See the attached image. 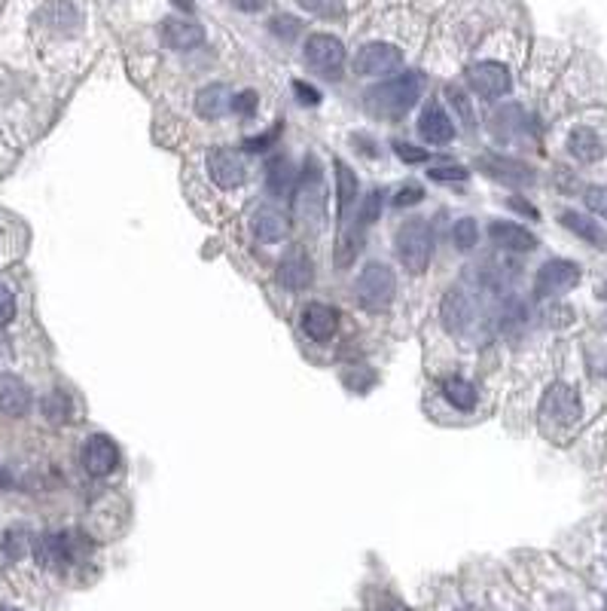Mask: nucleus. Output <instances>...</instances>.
<instances>
[{
	"label": "nucleus",
	"mask_w": 607,
	"mask_h": 611,
	"mask_svg": "<svg viewBox=\"0 0 607 611\" xmlns=\"http://www.w3.org/2000/svg\"><path fill=\"white\" fill-rule=\"evenodd\" d=\"M422 89H424L422 74L409 71V74H400V77H394V80H382V83L367 89V95H363V105H367V111L372 116L394 120V116L409 114L412 107L418 105V98H422Z\"/></svg>",
	"instance_id": "obj_1"
},
{
	"label": "nucleus",
	"mask_w": 607,
	"mask_h": 611,
	"mask_svg": "<svg viewBox=\"0 0 607 611\" xmlns=\"http://www.w3.org/2000/svg\"><path fill=\"white\" fill-rule=\"evenodd\" d=\"M397 294V278L394 270L382 260H372L361 270L357 276V303H361L367 312H382V309L391 306Z\"/></svg>",
	"instance_id": "obj_2"
},
{
	"label": "nucleus",
	"mask_w": 607,
	"mask_h": 611,
	"mask_svg": "<svg viewBox=\"0 0 607 611\" xmlns=\"http://www.w3.org/2000/svg\"><path fill=\"white\" fill-rule=\"evenodd\" d=\"M397 257L412 276H422L433 257V232L424 221H409L397 230L394 236Z\"/></svg>",
	"instance_id": "obj_3"
},
{
	"label": "nucleus",
	"mask_w": 607,
	"mask_h": 611,
	"mask_svg": "<svg viewBox=\"0 0 607 611\" xmlns=\"http://www.w3.org/2000/svg\"><path fill=\"white\" fill-rule=\"evenodd\" d=\"M580 395L568 382H553L541 397V422L553 428H571L580 422Z\"/></svg>",
	"instance_id": "obj_4"
},
{
	"label": "nucleus",
	"mask_w": 607,
	"mask_h": 611,
	"mask_svg": "<svg viewBox=\"0 0 607 611\" xmlns=\"http://www.w3.org/2000/svg\"><path fill=\"white\" fill-rule=\"evenodd\" d=\"M577 285H580V266H577L574 260H549V263H543L541 270H537L534 297L537 300H556Z\"/></svg>",
	"instance_id": "obj_5"
},
{
	"label": "nucleus",
	"mask_w": 607,
	"mask_h": 611,
	"mask_svg": "<svg viewBox=\"0 0 607 611\" xmlns=\"http://www.w3.org/2000/svg\"><path fill=\"white\" fill-rule=\"evenodd\" d=\"M403 67V52L394 43H367L354 56V74L361 77H388Z\"/></svg>",
	"instance_id": "obj_6"
},
{
	"label": "nucleus",
	"mask_w": 607,
	"mask_h": 611,
	"mask_svg": "<svg viewBox=\"0 0 607 611\" xmlns=\"http://www.w3.org/2000/svg\"><path fill=\"white\" fill-rule=\"evenodd\" d=\"M300 193H296V211L308 221V226H321L323 223V177H321V166H317L315 156L306 160V175L300 177Z\"/></svg>",
	"instance_id": "obj_7"
},
{
	"label": "nucleus",
	"mask_w": 607,
	"mask_h": 611,
	"mask_svg": "<svg viewBox=\"0 0 607 611\" xmlns=\"http://www.w3.org/2000/svg\"><path fill=\"white\" fill-rule=\"evenodd\" d=\"M306 61L312 71L323 74V77H339L345 65L342 40L333 37V34H312L306 40Z\"/></svg>",
	"instance_id": "obj_8"
},
{
	"label": "nucleus",
	"mask_w": 607,
	"mask_h": 611,
	"mask_svg": "<svg viewBox=\"0 0 607 611\" xmlns=\"http://www.w3.org/2000/svg\"><path fill=\"white\" fill-rule=\"evenodd\" d=\"M476 168L486 177H492L494 184H503V187H531V184H534V168L519 160H510V156H503V153L479 156Z\"/></svg>",
	"instance_id": "obj_9"
},
{
	"label": "nucleus",
	"mask_w": 607,
	"mask_h": 611,
	"mask_svg": "<svg viewBox=\"0 0 607 611\" xmlns=\"http://www.w3.org/2000/svg\"><path fill=\"white\" fill-rule=\"evenodd\" d=\"M467 83H471V89L479 98L494 101L510 92L513 77H510V71L501 61H479V65H473L471 71H467Z\"/></svg>",
	"instance_id": "obj_10"
},
{
	"label": "nucleus",
	"mask_w": 607,
	"mask_h": 611,
	"mask_svg": "<svg viewBox=\"0 0 607 611\" xmlns=\"http://www.w3.org/2000/svg\"><path fill=\"white\" fill-rule=\"evenodd\" d=\"M208 175L220 190H236L245 184L247 168H245V160H241L236 150L217 147L208 153Z\"/></svg>",
	"instance_id": "obj_11"
},
{
	"label": "nucleus",
	"mask_w": 607,
	"mask_h": 611,
	"mask_svg": "<svg viewBox=\"0 0 607 611\" xmlns=\"http://www.w3.org/2000/svg\"><path fill=\"white\" fill-rule=\"evenodd\" d=\"M159 37H162V43L168 46V50L175 52H190L196 50V46L205 43V28L198 22H192V19H165L162 25H159Z\"/></svg>",
	"instance_id": "obj_12"
},
{
	"label": "nucleus",
	"mask_w": 607,
	"mask_h": 611,
	"mask_svg": "<svg viewBox=\"0 0 607 611\" xmlns=\"http://www.w3.org/2000/svg\"><path fill=\"white\" fill-rule=\"evenodd\" d=\"M116 462H120V450L107 435H92L82 443V468L92 477H107L116 468Z\"/></svg>",
	"instance_id": "obj_13"
},
{
	"label": "nucleus",
	"mask_w": 607,
	"mask_h": 611,
	"mask_svg": "<svg viewBox=\"0 0 607 611\" xmlns=\"http://www.w3.org/2000/svg\"><path fill=\"white\" fill-rule=\"evenodd\" d=\"M315 278V266L312 257H308L302 248H291L281 257L278 263V281L287 287V291H306Z\"/></svg>",
	"instance_id": "obj_14"
},
{
	"label": "nucleus",
	"mask_w": 607,
	"mask_h": 611,
	"mask_svg": "<svg viewBox=\"0 0 607 611\" xmlns=\"http://www.w3.org/2000/svg\"><path fill=\"white\" fill-rule=\"evenodd\" d=\"M74 535H43V538L34 541V556H37V562L43 568H52V572H58V568H65L67 562L74 560Z\"/></svg>",
	"instance_id": "obj_15"
},
{
	"label": "nucleus",
	"mask_w": 607,
	"mask_h": 611,
	"mask_svg": "<svg viewBox=\"0 0 607 611\" xmlns=\"http://www.w3.org/2000/svg\"><path fill=\"white\" fill-rule=\"evenodd\" d=\"M336 327H339V312H336L333 306L308 303L302 309V331H306L308 340H315V342L333 340Z\"/></svg>",
	"instance_id": "obj_16"
},
{
	"label": "nucleus",
	"mask_w": 607,
	"mask_h": 611,
	"mask_svg": "<svg viewBox=\"0 0 607 611\" xmlns=\"http://www.w3.org/2000/svg\"><path fill=\"white\" fill-rule=\"evenodd\" d=\"M488 236L492 242L503 251H513V254H528L537 248V236L525 226L513 223V221H494L488 226Z\"/></svg>",
	"instance_id": "obj_17"
},
{
	"label": "nucleus",
	"mask_w": 607,
	"mask_h": 611,
	"mask_svg": "<svg viewBox=\"0 0 607 611\" xmlns=\"http://www.w3.org/2000/svg\"><path fill=\"white\" fill-rule=\"evenodd\" d=\"M27 410H31V388L16 373H4L0 376V413L22 419Z\"/></svg>",
	"instance_id": "obj_18"
},
{
	"label": "nucleus",
	"mask_w": 607,
	"mask_h": 611,
	"mask_svg": "<svg viewBox=\"0 0 607 611\" xmlns=\"http://www.w3.org/2000/svg\"><path fill=\"white\" fill-rule=\"evenodd\" d=\"M418 132H422L427 144H449L455 138V122L437 101H431V105H424L422 116H418Z\"/></svg>",
	"instance_id": "obj_19"
},
{
	"label": "nucleus",
	"mask_w": 607,
	"mask_h": 611,
	"mask_svg": "<svg viewBox=\"0 0 607 611\" xmlns=\"http://www.w3.org/2000/svg\"><path fill=\"white\" fill-rule=\"evenodd\" d=\"M440 318H443L449 333H464L473 325V303L464 291H449L440 306Z\"/></svg>",
	"instance_id": "obj_20"
},
{
	"label": "nucleus",
	"mask_w": 607,
	"mask_h": 611,
	"mask_svg": "<svg viewBox=\"0 0 607 611\" xmlns=\"http://www.w3.org/2000/svg\"><path fill=\"white\" fill-rule=\"evenodd\" d=\"M232 98H236V95H232L230 86L211 83L196 95V114L202 116V120H220V116H226L232 111Z\"/></svg>",
	"instance_id": "obj_21"
},
{
	"label": "nucleus",
	"mask_w": 607,
	"mask_h": 611,
	"mask_svg": "<svg viewBox=\"0 0 607 611\" xmlns=\"http://www.w3.org/2000/svg\"><path fill=\"white\" fill-rule=\"evenodd\" d=\"M296 181H300V177H296L291 160H287L284 153H272V156H268V162H266V187L272 190L275 196L293 193Z\"/></svg>",
	"instance_id": "obj_22"
},
{
	"label": "nucleus",
	"mask_w": 607,
	"mask_h": 611,
	"mask_svg": "<svg viewBox=\"0 0 607 611\" xmlns=\"http://www.w3.org/2000/svg\"><path fill=\"white\" fill-rule=\"evenodd\" d=\"M568 153L574 156L577 162H598L604 156V144L595 135V129L577 126L574 132L568 135Z\"/></svg>",
	"instance_id": "obj_23"
},
{
	"label": "nucleus",
	"mask_w": 607,
	"mask_h": 611,
	"mask_svg": "<svg viewBox=\"0 0 607 611\" xmlns=\"http://www.w3.org/2000/svg\"><path fill=\"white\" fill-rule=\"evenodd\" d=\"M251 232L266 245L281 242V239H284V232H287V221H284V215H281V211H275V208H268V205H266V208L253 211Z\"/></svg>",
	"instance_id": "obj_24"
},
{
	"label": "nucleus",
	"mask_w": 607,
	"mask_h": 611,
	"mask_svg": "<svg viewBox=\"0 0 607 611\" xmlns=\"http://www.w3.org/2000/svg\"><path fill=\"white\" fill-rule=\"evenodd\" d=\"M440 391H443V397L455 410H464V413H471L476 407V401H479V391H476L473 382L464 380V376H443V380H440Z\"/></svg>",
	"instance_id": "obj_25"
},
{
	"label": "nucleus",
	"mask_w": 607,
	"mask_h": 611,
	"mask_svg": "<svg viewBox=\"0 0 607 611\" xmlns=\"http://www.w3.org/2000/svg\"><path fill=\"white\" fill-rule=\"evenodd\" d=\"M558 223L568 226L574 236L586 239L589 245H595V248H607V232L604 226H598L595 221H589L586 215H580V211H562L558 215Z\"/></svg>",
	"instance_id": "obj_26"
},
{
	"label": "nucleus",
	"mask_w": 607,
	"mask_h": 611,
	"mask_svg": "<svg viewBox=\"0 0 607 611\" xmlns=\"http://www.w3.org/2000/svg\"><path fill=\"white\" fill-rule=\"evenodd\" d=\"M333 171H336V215H339V221H345V215H348V208L357 199V175L342 160L333 162Z\"/></svg>",
	"instance_id": "obj_27"
},
{
	"label": "nucleus",
	"mask_w": 607,
	"mask_h": 611,
	"mask_svg": "<svg viewBox=\"0 0 607 611\" xmlns=\"http://www.w3.org/2000/svg\"><path fill=\"white\" fill-rule=\"evenodd\" d=\"M452 242L458 251H473L476 242H479V226H476L473 217H461L452 230Z\"/></svg>",
	"instance_id": "obj_28"
},
{
	"label": "nucleus",
	"mask_w": 607,
	"mask_h": 611,
	"mask_svg": "<svg viewBox=\"0 0 607 611\" xmlns=\"http://www.w3.org/2000/svg\"><path fill=\"white\" fill-rule=\"evenodd\" d=\"M43 413H46V419H50V422L65 425L67 416H71V397L61 395V391H52V395L43 401Z\"/></svg>",
	"instance_id": "obj_29"
},
{
	"label": "nucleus",
	"mask_w": 607,
	"mask_h": 611,
	"mask_svg": "<svg viewBox=\"0 0 607 611\" xmlns=\"http://www.w3.org/2000/svg\"><path fill=\"white\" fill-rule=\"evenodd\" d=\"M378 215H382V193H378V190H372V193H367V199L361 202V211H357V226H361V230H370V226L378 221Z\"/></svg>",
	"instance_id": "obj_30"
},
{
	"label": "nucleus",
	"mask_w": 607,
	"mask_h": 611,
	"mask_svg": "<svg viewBox=\"0 0 607 611\" xmlns=\"http://www.w3.org/2000/svg\"><path fill=\"white\" fill-rule=\"evenodd\" d=\"M27 547H31V535H27L25 526H16V529H10V532L4 535V551H6V556H12V560L25 556Z\"/></svg>",
	"instance_id": "obj_31"
},
{
	"label": "nucleus",
	"mask_w": 607,
	"mask_h": 611,
	"mask_svg": "<svg viewBox=\"0 0 607 611\" xmlns=\"http://www.w3.org/2000/svg\"><path fill=\"white\" fill-rule=\"evenodd\" d=\"M300 6H306L308 12H315L321 19H339L345 12L342 0H300Z\"/></svg>",
	"instance_id": "obj_32"
},
{
	"label": "nucleus",
	"mask_w": 607,
	"mask_h": 611,
	"mask_svg": "<svg viewBox=\"0 0 607 611\" xmlns=\"http://www.w3.org/2000/svg\"><path fill=\"white\" fill-rule=\"evenodd\" d=\"M583 202H586V208L595 211L598 217L607 221V187H586Z\"/></svg>",
	"instance_id": "obj_33"
},
{
	"label": "nucleus",
	"mask_w": 607,
	"mask_h": 611,
	"mask_svg": "<svg viewBox=\"0 0 607 611\" xmlns=\"http://www.w3.org/2000/svg\"><path fill=\"white\" fill-rule=\"evenodd\" d=\"M427 177H431V181H440V184L467 181V168H461V166H433Z\"/></svg>",
	"instance_id": "obj_34"
},
{
	"label": "nucleus",
	"mask_w": 607,
	"mask_h": 611,
	"mask_svg": "<svg viewBox=\"0 0 607 611\" xmlns=\"http://www.w3.org/2000/svg\"><path fill=\"white\" fill-rule=\"evenodd\" d=\"M446 95H449L452 105L458 107V114H461V120H464V126H473V111H471V101H467V95L461 92V89H455V86L446 89Z\"/></svg>",
	"instance_id": "obj_35"
},
{
	"label": "nucleus",
	"mask_w": 607,
	"mask_h": 611,
	"mask_svg": "<svg viewBox=\"0 0 607 611\" xmlns=\"http://www.w3.org/2000/svg\"><path fill=\"white\" fill-rule=\"evenodd\" d=\"M12 318H16V297L10 287L0 285V327H6Z\"/></svg>",
	"instance_id": "obj_36"
},
{
	"label": "nucleus",
	"mask_w": 607,
	"mask_h": 611,
	"mask_svg": "<svg viewBox=\"0 0 607 611\" xmlns=\"http://www.w3.org/2000/svg\"><path fill=\"white\" fill-rule=\"evenodd\" d=\"M394 150H397V156L403 162H427L431 160V153L422 147H412V144H403V141H394Z\"/></svg>",
	"instance_id": "obj_37"
},
{
	"label": "nucleus",
	"mask_w": 607,
	"mask_h": 611,
	"mask_svg": "<svg viewBox=\"0 0 607 611\" xmlns=\"http://www.w3.org/2000/svg\"><path fill=\"white\" fill-rule=\"evenodd\" d=\"M232 111L241 114V116H251L253 111H257V92H238L236 98H232Z\"/></svg>",
	"instance_id": "obj_38"
},
{
	"label": "nucleus",
	"mask_w": 607,
	"mask_h": 611,
	"mask_svg": "<svg viewBox=\"0 0 607 611\" xmlns=\"http://www.w3.org/2000/svg\"><path fill=\"white\" fill-rule=\"evenodd\" d=\"M272 31L284 40H293L296 31H300V22H296L293 16H278V19H272Z\"/></svg>",
	"instance_id": "obj_39"
},
{
	"label": "nucleus",
	"mask_w": 607,
	"mask_h": 611,
	"mask_svg": "<svg viewBox=\"0 0 607 611\" xmlns=\"http://www.w3.org/2000/svg\"><path fill=\"white\" fill-rule=\"evenodd\" d=\"M422 199H424V190L418 187V184H409V187H403L394 196V205L397 208H406V205H416V202H422Z\"/></svg>",
	"instance_id": "obj_40"
},
{
	"label": "nucleus",
	"mask_w": 607,
	"mask_h": 611,
	"mask_svg": "<svg viewBox=\"0 0 607 611\" xmlns=\"http://www.w3.org/2000/svg\"><path fill=\"white\" fill-rule=\"evenodd\" d=\"M278 129H281V126H275L272 132L263 135V138H247V141H245V150H247V153H266L268 144L278 138Z\"/></svg>",
	"instance_id": "obj_41"
},
{
	"label": "nucleus",
	"mask_w": 607,
	"mask_h": 611,
	"mask_svg": "<svg viewBox=\"0 0 607 611\" xmlns=\"http://www.w3.org/2000/svg\"><path fill=\"white\" fill-rule=\"evenodd\" d=\"M293 92L300 95L302 105H317V101H321V92H317L315 86H306L302 80H296V83H293Z\"/></svg>",
	"instance_id": "obj_42"
},
{
	"label": "nucleus",
	"mask_w": 607,
	"mask_h": 611,
	"mask_svg": "<svg viewBox=\"0 0 607 611\" xmlns=\"http://www.w3.org/2000/svg\"><path fill=\"white\" fill-rule=\"evenodd\" d=\"M510 208L522 211V215H525V217H531V221H537V217H541V215H537V208H534V205H528L525 199H519V196H513V199H510Z\"/></svg>",
	"instance_id": "obj_43"
},
{
	"label": "nucleus",
	"mask_w": 607,
	"mask_h": 611,
	"mask_svg": "<svg viewBox=\"0 0 607 611\" xmlns=\"http://www.w3.org/2000/svg\"><path fill=\"white\" fill-rule=\"evenodd\" d=\"M266 4L268 0H232V6L241 12H260V10H266Z\"/></svg>",
	"instance_id": "obj_44"
},
{
	"label": "nucleus",
	"mask_w": 607,
	"mask_h": 611,
	"mask_svg": "<svg viewBox=\"0 0 607 611\" xmlns=\"http://www.w3.org/2000/svg\"><path fill=\"white\" fill-rule=\"evenodd\" d=\"M177 6H181V10H186V12H192V0H175Z\"/></svg>",
	"instance_id": "obj_45"
},
{
	"label": "nucleus",
	"mask_w": 607,
	"mask_h": 611,
	"mask_svg": "<svg viewBox=\"0 0 607 611\" xmlns=\"http://www.w3.org/2000/svg\"><path fill=\"white\" fill-rule=\"evenodd\" d=\"M382 611H406V608H400L397 602H385V606H382Z\"/></svg>",
	"instance_id": "obj_46"
},
{
	"label": "nucleus",
	"mask_w": 607,
	"mask_h": 611,
	"mask_svg": "<svg viewBox=\"0 0 607 611\" xmlns=\"http://www.w3.org/2000/svg\"><path fill=\"white\" fill-rule=\"evenodd\" d=\"M0 611H19V608H0Z\"/></svg>",
	"instance_id": "obj_47"
},
{
	"label": "nucleus",
	"mask_w": 607,
	"mask_h": 611,
	"mask_svg": "<svg viewBox=\"0 0 607 611\" xmlns=\"http://www.w3.org/2000/svg\"><path fill=\"white\" fill-rule=\"evenodd\" d=\"M464 611H473V608H464Z\"/></svg>",
	"instance_id": "obj_48"
}]
</instances>
